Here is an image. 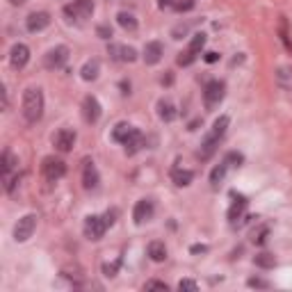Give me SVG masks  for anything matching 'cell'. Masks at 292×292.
<instances>
[{
  "label": "cell",
  "mask_w": 292,
  "mask_h": 292,
  "mask_svg": "<svg viewBox=\"0 0 292 292\" xmlns=\"http://www.w3.org/2000/svg\"><path fill=\"white\" fill-rule=\"evenodd\" d=\"M226 130H228V117H226V114H221L219 119H215L213 128H210V133L203 137V142H201V148L196 151V155H199L201 160L213 158V153L217 151V146H219V142H221V137L226 135Z\"/></svg>",
  "instance_id": "obj_1"
},
{
  "label": "cell",
  "mask_w": 292,
  "mask_h": 292,
  "mask_svg": "<svg viewBox=\"0 0 292 292\" xmlns=\"http://www.w3.org/2000/svg\"><path fill=\"white\" fill-rule=\"evenodd\" d=\"M44 114V92L39 87H30L23 94V117L27 123H37Z\"/></svg>",
  "instance_id": "obj_2"
},
{
  "label": "cell",
  "mask_w": 292,
  "mask_h": 292,
  "mask_svg": "<svg viewBox=\"0 0 292 292\" xmlns=\"http://www.w3.org/2000/svg\"><path fill=\"white\" fill-rule=\"evenodd\" d=\"M224 96H226L224 80H210V82L206 85V89H203V105H206V110L213 112L215 107L224 100Z\"/></svg>",
  "instance_id": "obj_3"
},
{
  "label": "cell",
  "mask_w": 292,
  "mask_h": 292,
  "mask_svg": "<svg viewBox=\"0 0 292 292\" xmlns=\"http://www.w3.org/2000/svg\"><path fill=\"white\" fill-rule=\"evenodd\" d=\"M107 228H110V221H107L105 215H89L85 219V226H82V231L89 240H100Z\"/></svg>",
  "instance_id": "obj_4"
},
{
  "label": "cell",
  "mask_w": 292,
  "mask_h": 292,
  "mask_svg": "<svg viewBox=\"0 0 292 292\" xmlns=\"http://www.w3.org/2000/svg\"><path fill=\"white\" fill-rule=\"evenodd\" d=\"M41 171H44V178L55 183V180L64 178V173H67V162L62 158H46L44 160V165H41Z\"/></svg>",
  "instance_id": "obj_5"
},
{
  "label": "cell",
  "mask_w": 292,
  "mask_h": 292,
  "mask_svg": "<svg viewBox=\"0 0 292 292\" xmlns=\"http://www.w3.org/2000/svg\"><path fill=\"white\" fill-rule=\"evenodd\" d=\"M34 228H37V215H25L19 219V224L14 226V240L16 242H25L32 238Z\"/></svg>",
  "instance_id": "obj_6"
},
{
  "label": "cell",
  "mask_w": 292,
  "mask_h": 292,
  "mask_svg": "<svg viewBox=\"0 0 292 292\" xmlns=\"http://www.w3.org/2000/svg\"><path fill=\"white\" fill-rule=\"evenodd\" d=\"M94 12V0H73L64 7V14H67L69 19H87V16H92Z\"/></svg>",
  "instance_id": "obj_7"
},
{
  "label": "cell",
  "mask_w": 292,
  "mask_h": 292,
  "mask_svg": "<svg viewBox=\"0 0 292 292\" xmlns=\"http://www.w3.org/2000/svg\"><path fill=\"white\" fill-rule=\"evenodd\" d=\"M75 140H78L75 130H71V128H62V130L55 133L53 144H55V148H57L60 153H69L73 148V144H75Z\"/></svg>",
  "instance_id": "obj_8"
},
{
  "label": "cell",
  "mask_w": 292,
  "mask_h": 292,
  "mask_svg": "<svg viewBox=\"0 0 292 292\" xmlns=\"http://www.w3.org/2000/svg\"><path fill=\"white\" fill-rule=\"evenodd\" d=\"M67 60H69V48L67 46H55L46 53L44 64H46V69H62L67 64Z\"/></svg>",
  "instance_id": "obj_9"
},
{
  "label": "cell",
  "mask_w": 292,
  "mask_h": 292,
  "mask_svg": "<svg viewBox=\"0 0 292 292\" xmlns=\"http://www.w3.org/2000/svg\"><path fill=\"white\" fill-rule=\"evenodd\" d=\"M16 167H19V158L14 155L9 148H5V153H2V160H0V176H2V183H9V180L14 178L12 173L16 171Z\"/></svg>",
  "instance_id": "obj_10"
},
{
  "label": "cell",
  "mask_w": 292,
  "mask_h": 292,
  "mask_svg": "<svg viewBox=\"0 0 292 292\" xmlns=\"http://www.w3.org/2000/svg\"><path fill=\"white\" fill-rule=\"evenodd\" d=\"M246 203L249 201L244 199V196H235V201H233V206L228 208V221H231V226H242L244 224V213H246Z\"/></svg>",
  "instance_id": "obj_11"
},
{
  "label": "cell",
  "mask_w": 292,
  "mask_h": 292,
  "mask_svg": "<svg viewBox=\"0 0 292 292\" xmlns=\"http://www.w3.org/2000/svg\"><path fill=\"white\" fill-rule=\"evenodd\" d=\"M153 213H155V206H153V201H151V199H140L137 203H135V210H133L135 224L142 226L144 221H148V219L153 217Z\"/></svg>",
  "instance_id": "obj_12"
},
{
  "label": "cell",
  "mask_w": 292,
  "mask_h": 292,
  "mask_svg": "<svg viewBox=\"0 0 292 292\" xmlns=\"http://www.w3.org/2000/svg\"><path fill=\"white\" fill-rule=\"evenodd\" d=\"M27 62H30V48L25 44H14L12 50H9V64L19 71V69L25 67Z\"/></svg>",
  "instance_id": "obj_13"
},
{
  "label": "cell",
  "mask_w": 292,
  "mask_h": 292,
  "mask_svg": "<svg viewBox=\"0 0 292 292\" xmlns=\"http://www.w3.org/2000/svg\"><path fill=\"white\" fill-rule=\"evenodd\" d=\"M82 117L87 123H96L100 119V103L96 96H85L82 100Z\"/></svg>",
  "instance_id": "obj_14"
},
{
  "label": "cell",
  "mask_w": 292,
  "mask_h": 292,
  "mask_svg": "<svg viewBox=\"0 0 292 292\" xmlns=\"http://www.w3.org/2000/svg\"><path fill=\"white\" fill-rule=\"evenodd\" d=\"M107 53H110V57H112V60H117V62H135V60H137V50H135L133 46H119V44H110Z\"/></svg>",
  "instance_id": "obj_15"
},
{
  "label": "cell",
  "mask_w": 292,
  "mask_h": 292,
  "mask_svg": "<svg viewBox=\"0 0 292 292\" xmlns=\"http://www.w3.org/2000/svg\"><path fill=\"white\" fill-rule=\"evenodd\" d=\"M48 25H50V16H48L46 12H34V14H30L25 21V27L30 32H41V30H46Z\"/></svg>",
  "instance_id": "obj_16"
},
{
  "label": "cell",
  "mask_w": 292,
  "mask_h": 292,
  "mask_svg": "<svg viewBox=\"0 0 292 292\" xmlns=\"http://www.w3.org/2000/svg\"><path fill=\"white\" fill-rule=\"evenodd\" d=\"M98 180L100 178H98V169H96V165L87 160L85 169H82V187H85V190H96V187H98Z\"/></svg>",
  "instance_id": "obj_17"
},
{
  "label": "cell",
  "mask_w": 292,
  "mask_h": 292,
  "mask_svg": "<svg viewBox=\"0 0 292 292\" xmlns=\"http://www.w3.org/2000/svg\"><path fill=\"white\" fill-rule=\"evenodd\" d=\"M162 55H165V48L160 41H148L144 48V62L146 64H158L162 60Z\"/></svg>",
  "instance_id": "obj_18"
},
{
  "label": "cell",
  "mask_w": 292,
  "mask_h": 292,
  "mask_svg": "<svg viewBox=\"0 0 292 292\" xmlns=\"http://www.w3.org/2000/svg\"><path fill=\"white\" fill-rule=\"evenodd\" d=\"M135 130H137L135 126H130V123H126V121H121V123H117V126H114V130H112V140H114V142H119V144H126V142L135 135Z\"/></svg>",
  "instance_id": "obj_19"
},
{
  "label": "cell",
  "mask_w": 292,
  "mask_h": 292,
  "mask_svg": "<svg viewBox=\"0 0 292 292\" xmlns=\"http://www.w3.org/2000/svg\"><path fill=\"white\" fill-rule=\"evenodd\" d=\"M146 253H148V258H151L153 263H162V260L167 258V246H165V242H160V240H153L151 244L146 246Z\"/></svg>",
  "instance_id": "obj_20"
},
{
  "label": "cell",
  "mask_w": 292,
  "mask_h": 292,
  "mask_svg": "<svg viewBox=\"0 0 292 292\" xmlns=\"http://www.w3.org/2000/svg\"><path fill=\"white\" fill-rule=\"evenodd\" d=\"M176 114H178V112H176V107H173L171 100H165V98L158 100V117L162 121H167V123H169V121L176 119Z\"/></svg>",
  "instance_id": "obj_21"
},
{
  "label": "cell",
  "mask_w": 292,
  "mask_h": 292,
  "mask_svg": "<svg viewBox=\"0 0 292 292\" xmlns=\"http://www.w3.org/2000/svg\"><path fill=\"white\" fill-rule=\"evenodd\" d=\"M226 171H228V162H226V160H221L213 171H210V185H213V190H217V187L224 183Z\"/></svg>",
  "instance_id": "obj_22"
},
{
  "label": "cell",
  "mask_w": 292,
  "mask_h": 292,
  "mask_svg": "<svg viewBox=\"0 0 292 292\" xmlns=\"http://www.w3.org/2000/svg\"><path fill=\"white\" fill-rule=\"evenodd\" d=\"M171 180L176 187H187L194 180V173L190 169H173L171 171Z\"/></svg>",
  "instance_id": "obj_23"
},
{
  "label": "cell",
  "mask_w": 292,
  "mask_h": 292,
  "mask_svg": "<svg viewBox=\"0 0 292 292\" xmlns=\"http://www.w3.org/2000/svg\"><path fill=\"white\" fill-rule=\"evenodd\" d=\"M144 144H146V142H144V135H142L140 130H135L133 137H130L126 144H123V146H126V155H135V153H140L142 148H144Z\"/></svg>",
  "instance_id": "obj_24"
},
{
  "label": "cell",
  "mask_w": 292,
  "mask_h": 292,
  "mask_svg": "<svg viewBox=\"0 0 292 292\" xmlns=\"http://www.w3.org/2000/svg\"><path fill=\"white\" fill-rule=\"evenodd\" d=\"M276 85L286 92H292V69L290 67H281L276 71Z\"/></svg>",
  "instance_id": "obj_25"
},
{
  "label": "cell",
  "mask_w": 292,
  "mask_h": 292,
  "mask_svg": "<svg viewBox=\"0 0 292 292\" xmlns=\"http://www.w3.org/2000/svg\"><path fill=\"white\" fill-rule=\"evenodd\" d=\"M98 71H100V62L98 60H89L85 64V67H82V80H87V82H89V80H96L98 78Z\"/></svg>",
  "instance_id": "obj_26"
},
{
  "label": "cell",
  "mask_w": 292,
  "mask_h": 292,
  "mask_svg": "<svg viewBox=\"0 0 292 292\" xmlns=\"http://www.w3.org/2000/svg\"><path fill=\"white\" fill-rule=\"evenodd\" d=\"M117 21H119V25L123 27V30H128V32L137 30V19H135V14H130V12H119V14H117Z\"/></svg>",
  "instance_id": "obj_27"
},
{
  "label": "cell",
  "mask_w": 292,
  "mask_h": 292,
  "mask_svg": "<svg viewBox=\"0 0 292 292\" xmlns=\"http://www.w3.org/2000/svg\"><path fill=\"white\" fill-rule=\"evenodd\" d=\"M279 37H281V41H283V46H286V50L288 53H292V39H290V32H288V21L281 16V21H279Z\"/></svg>",
  "instance_id": "obj_28"
},
{
  "label": "cell",
  "mask_w": 292,
  "mask_h": 292,
  "mask_svg": "<svg viewBox=\"0 0 292 292\" xmlns=\"http://www.w3.org/2000/svg\"><path fill=\"white\" fill-rule=\"evenodd\" d=\"M253 263L258 267H263V269H272V267H276V258H274L272 253H258L256 258H253Z\"/></svg>",
  "instance_id": "obj_29"
},
{
  "label": "cell",
  "mask_w": 292,
  "mask_h": 292,
  "mask_svg": "<svg viewBox=\"0 0 292 292\" xmlns=\"http://www.w3.org/2000/svg\"><path fill=\"white\" fill-rule=\"evenodd\" d=\"M267 235H269V226H258V228L251 231V242L253 244H265Z\"/></svg>",
  "instance_id": "obj_30"
},
{
  "label": "cell",
  "mask_w": 292,
  "mask_h": 292,
  "mask_svg": "<svg viewBox=\"0 0 292 292\" xmlns=\"http://www.w3.org/2000/svg\"><path fill=\"white\" fill-rule=\"evenodd\" d=\"M203 46H206V34H203V32L192 34V41H190V50H194V53L199 55L201 50H203Z\"/></svg>",
  "instance_id": "obj_31"
},
{
  "label": "cell",
  "mask_w": 292,
  "mask_h": 292,
  "mask_svg": "<svg viewBox=\"0 0 292 292\" xmlns=\"http://www.w3.org/2000/svg\"><path fill=\"white\" fill-rule=\"evenodd\" d=\"M194 60H196V53H194V50H190V48H187V50H183V53L176 57V62H178L180 67H190Z\"/></svg>",
  "instance_id": "obj_32"
},
{
  "label": "cell",
  "mask_w": 292,
  "mask_h": 292,
  "mask_svg": "<svg viewBox=\"0 0 292 292\" xmlns=\"http://www.w3.org/2000/svg\"><path fill=\"white\" fill-rule=\"evenodd\" d=\"M226 162H228V167H242V162H244V155L238 151H231V153H226Z\"/></svg>",
  "instance_id": "obj_33"
},
{
  "label": "cell",
  "mask_w": 292,
  "mask_h": 292,
  "mask_svg": "<svg viewBox=\"0 0 292 292\" xmlns=\"http://www.w3.org/2000/svg\"><path fill=\"white\" fill-rule=\"evenodd\" d=\"M173 9L176 12H190V9H194V0H173Z\"/></svg>",
  "instance_id": "obj_34"
},
{
  "label": "cell",
  "mask_w": 292,
  "mask_h": 292,
  "mask_svg": "<svg viewBox=\"0 0 292 292\" xmlns=\"http://www.w3.org/2000/svg\"><path fill=\"white\" fill-rule=\"evenodd\" d=\"M119 265H121V258H117L112 265H103V274H105V276H117V269H119Z\"/></svg>",
  "instance_id": "obj_35"
},
{
  "label": "cell",
  "mask_w": 292,
  "mask_h": 292,
  "mask_svg": "<svg viewBox=\"0 0 292 292\" xmlns=\"http://www.w3.org/2000/svg\"><path fill=\"white\" fill-rule=\"evenodd\" d=\"M144 290H169V286H167V283H162V281H148V283H146L144 286Z\"/></svg>",
  "instance_id": "obj_36"
},
{
  "label": "cell",
  "mask_w": 292,
  "mask_h": 292,
  "mask_svg": "<svg viewBox=\"0 0 292 292\" xmlns=\"http://www.w3.org/2000/svg\"><path fill=\"white\" fill-rule=\"evenodd\" d=\"M246 283H249V288H260V290H267V288H269V283H267L265 279H249Z\"/></svg>",
  "instance_id": "obj_37"
},
{
  "label": "cell",
  "mask_w": 292,
  "mask_h": 292,
  "mask_svg": "<svg viewBox=\"0 0 292 292\" xmlns=\"http://www.w3.org/2000/svg\"><path fill=\"white\" fill-rule=\"evenodd\" d=\"M96 34H98L100 39H110V37H112V27L110 25H98L96 27Z\"/></svg>",
  "instance_id": "obj_38"
},
{
  "label": "cell",
  "mask_w": 292,
  "mask_h": 292,
  "mask_svg": "<svg viewBox=\"0 0 292 292\" xmlns=\"http://www.w3.org/2000/svg\"><path fill=\"white\" fill-rule=\"evenodd\" d=\"M178 290H199V286H196V283H194V281H190V279H183L178 283Z\"/></svg>",
  "instance_id": "obj_39"
},
{
  "label": "cell",
  "mask_w": 292,
  "mask_h": 292,
  "mask_svg": "<svg viewBox=\"0 0 292 292\" xmlns=\"http://www.w3.org/2000/svg\"><path fill=\"white\" fill-rule=\"evenodd\" d=\"M203 60H206L208 64H215V62L219 60V53H215V50H210V53H206V55H203Z\"/></svg>",
  "instance_id": "obj_40"
},
{
  "label": "cell",
  "mask_w": 292,
  "mask_h": 292,
  "mask_svg": "<svg viewBox=\"0 0 292 292\" xmlns=\"http://www.w3.org/2000/svg\"><path fill=\"white\" fill-rule=\"evenodd\" d=\"M206 251H208L206 244H194L192 249H190V253H194V256H199V253H206Z\"/></svg>",
  "instance_id": "obj_41"
},
{
  "label": "cell",
  "mask_w": 292,
  "mask_h": 292,
  "mask_svg": "<svg viewBox=\"0 0 292 292\" xmlns=\"http://www.w3.org/2000/svg\"><path fill=\"white\" fill-rule=\"evenodd\" d=\"M162 85H171L173 82V75H171V71H167V75H162V80H160Z\"/></svg>",
  "instance_id": "obj_42"
},
{
  "label": "cell",
  "mask_w": 292,
  "mask_h": 292,
  "mask_svg": "<svg viewBox=\"0 0 292 292\" xmlns=\"http://www.w3.org/2000/svg\"><path fill=\"white\" fill-rule=\"evenodd\" d=\"M169 5H173L171 0H160V7H169Z\"/></svg>",
  "instance_id": "obj_43"
},
{
  "label": "cell",
  "mask_w": 292,
  "mask_h": 292,
  "mask_svg": "<svg viewBox=\"0 0 292 292\" xmlns=\"http://www.w3.org/2000/svg\"><path fill=\"white\" fill-rule=\"evenodd\" d=\"M9 2H12V5H23L25 0H9Z\"/></svg>",
  "instance_id": "obj_44"
}]
</instances>
